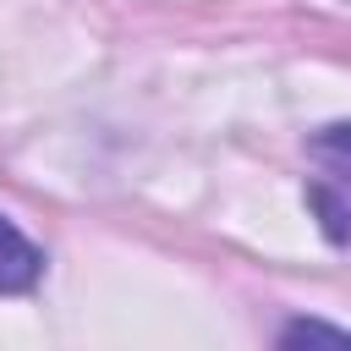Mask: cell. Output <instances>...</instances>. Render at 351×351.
<instances>
[{
  "instance_id": "cell-1",
  "label": "cell",
  "mask_w": 351,
  "mask_h": 351,
  "mask_svg": "<svg viewBox=\"0 0 351 351\" xmlns=\"http://www.w3.org/2000/svg\"><path fill=\"white\" fill-rule=\"evenodd\" d=\"M38 274H44V252L0 214V296H16L27 285H38Z\"/></svg>"
},
{
  "instance_id": "cell-2",
  "label": "cell",
  "mask_w": 351,
  "mask_h": 351,
  "mask_svg": "<svg viewBox=\"0 0 351 351\" xmlns=\"http://www.w3.org/2000/svg\"><path fill=\"white\" fill-rule=\"evenodd\" d=\"M280 351H351V335L324 318H296L280 340Z\"/></svg>"
},
{
  "instance_id": "cell-3",
  "label": "cell",
  "mask_w": 351,
  "mask_h": 351,
  "mask_svg": "<svg viewBox=\"0 0 351 351\" xmlns=\"http://www.w3.org/2000/svg\"><path fill=\"white\" fill-rule=\"evenodd\" d=\"M313 159L340 181V186H351V121H340V126H324L318 137H313Z\"/></svg>"
}]
</instances>
